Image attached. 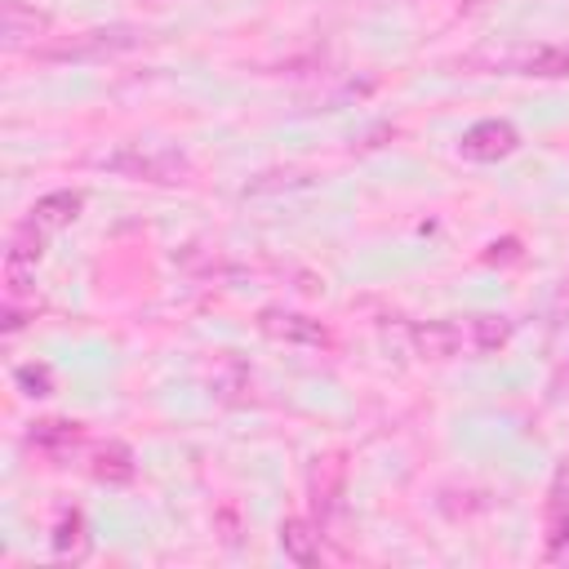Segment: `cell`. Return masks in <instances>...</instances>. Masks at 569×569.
Masks as SVG:
<instances>
[{
  "label": "cell",
  "instance_id": "cell-1",
  "mask_svg": "<svg viewBox=\"0 0 569 569\" xmlns=\"http://www.w3.org/2000/svg\"><path fill=\"white\" fill-rule=\"evenodd\" d=\"M511 338L507 316H458V320H427L413 329V347L422 360H480L493 356Z\"/></svg>",
  "mask_w": 569,
  "mask_h": 569
},
{
  "label": "cell",
  "instance_id": "cell-2",
  "mask_svg": "<svg viewBox=\"0 0 569 569\" xmlns=\"http://www.w3.org/2000/svg\"><path fill=\"white\" fill-rule=\"evenodd\" d=\"M102 169L120 173V178H133V182H156V187H187L196 178L191 160L173 147H147V142H129V147H116L107 156H98Z\"/></svg>",
  "mask_w": 569,
  "mask_h": 569
},
{
  "label": "cell",
  "instance_id": "cell-3",
  "mask_svg": "<svg viewBox=\"0 0 569 569\" xmlns=\"http://www.w3.org/2000/svg\"><path fill=\"white\" fill-rule=\"evenodd\" d=\"M142 40H147V31H138V27H89V31L58 36V40L40 44L36 58L40 62H102V58L138 49Z\"/></svg>",
  "mask_w": 569,
  "mask_h": 569
},
{
  "label": "cell",
  "instance_id": "cell-4",
  "mask_svg": "<svg viewBox=\"0 0 569 569\" xmlns=\"http://www.w3.org/2000/svg\"><path fill=\"white\" fill-rule=\"evenodd\" d=\"M516 147H520V133H516V124H507V120H480V124H471V129L458 138V151H462L467 160H476V164H498V160H507Z\"/></svg>",
  "mask_w": 569,
  "mask_h": 569
},
{
  "label": "cell",
  "instance_id": "cell-5",
  "mask_svg": "<svg viewBox=\"0 0 569 569\" xmlns=\"http://www.w3.org/2000/svg\"><path fill=\"white\" fill-rule=\"evenodd\" d=\"M258 329L267 338H276V342H293V347H325L329 342V333H325L320 320H311L302 311H284V307H267L258 316Z\"/></svg>",
  "mask_w": 569,
  "mask_h": 569
},
{
  "label": "cell",
  "instance_id": "cell-6",
  "mask_svg": "<svg viewBox=\"0 0 569 569\" xmlns=\"http://www.w3.org/2000/svg\"><path fill=\"white\" fill-rule=\"evenodd\" d=\"M0 36H4V49H40L44 31H49V13H40L36 4L27 0H4V18H0Z\"/></svg>",
  "mask_w": 569,
  "mask_h": 569
},
{
  "label": "cell",
  "instance_id": "cell-7",
  "mask_svg": "<svg viewBox=\"0 0 569 569\" xmlns=\"http://www.w3.org/2000/svg\"><path fill=\"white\" fill-rule=\"evenodd\" d=\"M516 76H569V44H525L502 58Z\"/></svg>",
  "mask_w": 569,
  "mask_h": 569
},
{
  "label": "cell",
  "instance_id": "cell-8",
  "mask_svg": "<svg viewBox=\"0 0 569 569\" xmlns=\"http://www.w3.org/2000/svg\"><path fill=\"white\" fill-rule=\"evenodd\" d=\"M80 209H84V196H80V191H49V196H40V200L31 204L27 222L40 227L44 236H53V231L71 227V222L80 218Z\"/></svg>",
  "mask_w": 569,
  "mask_h": 569
},
{
  "label": "cell",
  "instance_id": "cell-9",
  "mask_svg": "<svg viewBox=\"0 0 569 569\" xmlns=\"http://www.w3.org/2000/svg\"><path fill=\"white\" fill-rule=\"evenodd\" d=\"M342 480H347V462H342V453H325V458H316V467H311V502H316L320 520L333 516L338 493H342Z\"/></svg>",
  "mask_w": 569,
  "mask_h": 569
},
{
  "label": "cell",
  "instance_id": "cell-10",
  "mask_svg": "<svg viewBox=\"0 0 569 569\" xmlns=\"http://www.w3.org/2000/svg\"><path fill=\"white\" fill-rule=\"evenodd\" d=\"M280 551H284L293 565H316V560H320V533H316V525L302 520V516H289V520L280 525Z\"/></svg>",
  "mask_w": 569,
  "mask_h": 569
},
{
  "label": "cell",
  "instance_id": "cell-11",
  "mask_svg": "<svg viewBox=\"0 0 569 569\" xmlns=\"http://www.w3.org/2000/svg\"><path fill=\"white\" fill-rule=\"evenodd\" d=\"M80 440H84V427H80V422H62V418H44V422H36V431H31V445H36L40 453H49V458H67Z\"/></svg>",
  "mask_w": 569,
  "mask_h": 569
},
{
  "label": "cell",
  "instance_id": "cell-12",
  "mask_svg": "<svg viewBox=\"0 0 569 569\" xmlns=\"http://www.w3.org/2000/svg\"><path fill=\"white\" fill-rule=\"evenodd\" d=\"M89 471L102 485H124V480H133V453L120 440H107L102 449H93V467Z\"/></svg>",
  "mask_w": 569,
  "mask_h": 569
},
{
  "label": "cell",
  "instance_id": "cell-13",
  "mask_svg": "<svg viewBox=\"0 0 569 569\" xmlns=\"http://www.w3.org/2000/svg\"><path fill=\"white\" fill-rule=\"evenodd\" d=\"M40 253H44V231L31 227V222H22V227H13V236H9L4 267H9V271H31V267L40 262Z\"/></svg>",
  "mask_w": 569,
  "mask_h": 569
},
{
  "label": "cell",
  "instance_id": "cell-14",
  "mask_svg": "<svg viewBox=\"0 0 569 569\" xmlns=\"http://www.w3.org/2000/svg\"><path fill=\"white\" fill-rule=\"evenodd\" d=\"M13 382L22 387V396H49V391H53V373H49V365H18Z\"/></svg>",
  "mask_w": 569,
  "mask_h": 569
},
{
  "label": "cell",
  "instance_id": "cell-15",
  "mask_svg": "<svg viewBox=\"0 0 569 569\" xmlns=\"http://www.w3.org/2000/svg\"><path fill=\"white\" fill-rule=\"evenodd\" d=\"M53 547H58L62 556H67V551H71V556H80V551H84V533H80V516H76V511L58 520V533H53Z\"/></svg>",
  "mask_w": 569,
  "mask_h": 569
},
{
  "label": "cell",
  "instance_id": "cell-16",
  "mask_svg": "<svg viewBox=\"0 0 569 569\" xmlns=\"http://www.w3.org/2000/svg\"><path fill=\"white\" fill-rule=\"evenodd\" d=\"M551 542H547V560L551 565H569V529H560V533H547Z\"/></svg>",
  "mask_w": 569,
  "mask_h": 569
},
{
  "label": "cell",
  "instance_id": "cell-17",
  "mask_svg": "<svg viewBox=\"0 0 569 569\" xmlns=\"http://www.w3.org/2000/svg\"><path fill=\"white\" fill-rule=\"evenodd\" d=\"M151 4H160V0H151Z\"/></svg>",
  "mask_w": 569,
  "mask_h": 569
}]
</instances>
